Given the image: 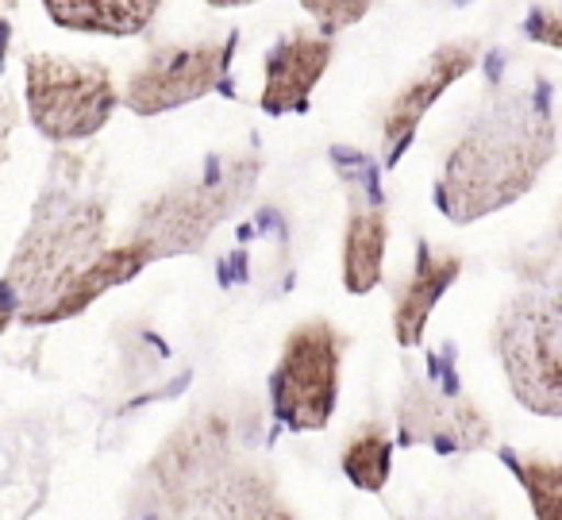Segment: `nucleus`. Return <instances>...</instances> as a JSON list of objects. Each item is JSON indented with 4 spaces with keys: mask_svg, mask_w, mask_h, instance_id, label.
Listing matches in <instances>:
<instances>
[{
    "mask_svg": "<svg viewBox=\"0 0 562 520\" xmlns=\"http://www.w3.org/2000/svg\"><path fill=\"white\" fill-rule=\"evenodd\" d=\"M554 158V120L547 89L516 86L493 93L454 143L436 181V204L451 224H470L508 209L539 181Z\"/></svg>",
    "mask_w": 562,
    "mask_h": 520,
    "instance_id": "nucleus-1",
    "label": "nucleus"
},
{
    "mask_svg": "<svg viewBox=\"0 0 562 520\" xmlns=\"http://www.w3.org/2000/svg\"><path fill=\"white\" fill-rule=\"evenodd\" d=\"M104 247L109 212L89 178H81V163H74L66 178L50 174V186L35 201L32 224L4 274L0 301L24 324H43L50 305L78 281L93 258H101Z\"/></svg>",
    "mask_w": 562,
    "mask_h": 520,
    "instance_id": "nucleus-2",
    "label": "nucleus"
},
{
    "mask_svg": "<svg viewBox=\"0 0 562 520\" xmlns=\"http://www.w3.org/2000/svg\"><path fill=\"white\" fill-rule=\"evenodd\" d=\"M220 424H189L158 451L147 520H293L258 466L227 455Z\"/></svg>",
    "mask_w": 562,
    "mask_h": 520,
    "instance_id": "nucleus-3",
    "label": "nucleus"
},
{
    "mask_svg": "<svg viewBox=\"0 0 562 520\" xmlns=\"http://www.w3.org/2000/svg\"><path fill=\"white\" fill-rule=\"evenodd\" d=\"M255 174L258 158L250 155L212 158L196 178L178 181V186L162 189L150 204H143L132 240L143 243L150 258L196 251L247 197Z\"/></svg>",
    "mask_w": 562,
    "mask_h": 520,
    "instance_id": "nucleus-4",
    "label": "nucleus"
},
{
    "mask_svg": "<svg viewBox=\"0 0 562 520\" xmlns=\"http://www.w3.org/2000/svg\"><path fill=\"white\" fill-rule=\"evenodd\" d=\"M562 317L554 289H528L513 297L493 324V351L508 374L516 401L539 417L562 412Z\"/></svg>",
    "mask_w": 562,
    "mask_h": 520,
    "instance_id": "nucleus-5",
    "label": "nucleus"
},
{
    "mask_svg": "<svg viewBox=\"0 0 562 520\" xmlns=\"http://www.w3.org/2000/svg\"><path fill=\"white\" fill-rule=\"evenodd\" d=\"M27 117L47 140L78 143L97 135L120 104L109 66L74 63L63 55H27L24 63Z\"/></svg>",
    "mask_w": 562,
    "mask_h": 520,
    "instance_id": "nucleus-6",
    "label": "nucleus"
},
{
    "mask_svg": "<svg viewBox=\"0 0 562 520\" xmlns=\"http://www.w3.org/2000/svg\"><path fill=\"white\" fill-rule=\"evenodd\" d=\"M344 335L331 320H305L281 343L270 374L273 417L290 432H324L336 412Z\"/></svg>",
    "mask_w": 562,
    "mask_h": 520,
    "instance_id": "nucleus-7",
    "label": "nucleus"
},
{
    "mask_svg": "<svg viewBox=\"0 0 562 520\" xmlns=\"http://www.w3.org/2000/svg\"><path fill=\"white\" fill-rule=\"evenodd\" d=\"M397 432L405 447H431L439 455L482 451L493 435L490 417L470 394L439 378H413L397 401Z\"/></svg>",
    "mask_w": 562,
    "mask_h": 520,
    "instance_id": "nucleus-8",
    "label": "nucleus"
},
{
    "mask_svg": "<svg viewBox=\"0 0 562 520\" xmlns=\"http://www.w3.org/2000/svg\"><path fill=\"white\" fill-rule=\"evenodd\" d=\"M227 43H173L147 55V63L127 78L124 104L135 117H162L170 109H181L189 101H201L204 93L220 86L232 63Z\"/></svg>",
    "mask_w": 562,
    "mask_h": 520,
    "instance_id": "nucleus-9",
    "label": "nucleus"
},
{
    "mask_svg": "<svg viewBox=\"0 0 562 520\" xmlns=\"http://www.w3.org/2000/svg\"><path fill=\"white\" fill-rule=\"evenodd\" d=\"M477 40H454V43H443L439 51H431L428 66L401 89L397 97L390 101L385 109V120H382V140H385V163H397L405 155V147L413 143L416 128L420 120L428 117V109L454 86L462 81L477 63Z\"/></svg>",
    "mask_w": 562,
    "mask_h": 520,
    "instance_id": "nucleus-10",
    "label": "nucleus"
},
{
    "mask_svg": "<svg viewBox=\"0 0 562 520\" xmlns=\"http://www.w3.org/2000/svg\"><path fill=\"white\" fill-rule=\"evenodd\" d=\"M328 35L313 32H290L278 47L266 55V81H262V112L266 117H290V112H305L313 89L331 66Z\"/></svg>",
    "mask_w": 562,
    "mask_h": 520,
    "instance_id": "nucleus-11",
    "label": "nucleus"
},
{
    "mask_svg": "<svg viewBox=\"0 0 562 520\" xmlns=\"http://www.w3.org/2000/svg\"><path fill=\"white\" fill-rule=\"evenodd\" d=\"M459 274H462L459 255H436L428 243L416 247V266L405 286L397 289V301H393V335H397L401 347H416L424 340L431 309L454 286Z\"/></svg>",
    "mask_w": 562,
    "mask_h": 520,
    "instance_id": "nucleus-12",
    "label": "nucleus"
},
{
    "mask_svg": "<svg viewBox=\"0 0 562 520\" xmlns=\"http://www.w3.org/2000/svg\"><path fill=\"white\" fill-rule=\"evenodd\" d=\"M147 263H155V258H150L147 247L135 243V240L116 243V247H104L101 258H93V263L78 274V281H74V286L66 289L55 305H50L47 317H43V324H58V320H70V317H78V312H86L101 294H109V289L124 286V281H132V278H139V274L147 270Z\"/></svg>",
    "mask_w": 562,
    "mask_h": 520,
    "instance_id": "nucleus-13",
    "label": "nucleus"
},
{
    "mask_svg": "<svg viewBox=\"0 0 562 520\" xmlns=\"http://www.w3.org/2000/svg\"><path fill=\"white\" fill-rule=\"evenodd\" d=\"M162 0H43L47 16L66 32L139 35L155 20Z\"/></svg>",
    "mask_w": 562,
    "mask_h": 520,
    "instance_id": "nucleus-14",
    "label": "nucleus"
},
{
    "mask_svg": "<svg viewBox=\"0 0 562 520\" xmlns=\"http://www.w3.org/2000/svg\"><path fill=\"white\" fill-rule=\"evenodd\" d=\"M390 217L382 204H359L344 232V286L347 294H370L382 281Z\"/></svg>",
    "mask_w": 562,
    "mask_h": 520,
    "instance_id": "nucleus-15",
    "label": "nucleus"
},
{
    "mask_svg": "<svg viewBox=\"0 0 562 520\" xmlns=\"http://www.w3.org/2000/svg\"><path fill=\"white\" fill-rule=\"evenodd\" d=\"M393 471V440L382 424H359L344 447V474L362 494H382Z\"/></svg>",
    "mask_w": 562,
    "mask_h": 520,
    "instance_id": "nucleus-16",
    "label": "nucleus"
},
{
    "mask_svg": "<svg viewBox=\"0 0 562 520\" xmlns=\"http://www.w3.org/2000/svg\"><path fill=\"white\" fill-rule=\"evenodd\" d=\"M505 466L516 474V482L528 494L536 520H559V505H562V466L554 458H539V455H516V451H501Z\"/></svg>",
    "mask_w": 562,
    "mask_h": 520,
    "instance_id": "nucleus-17",
    "label": "nucleus"
},
{
    "mask_svg": "<svg viewBox=\"0 0 562 520\" xmlns=\"http://www.w3.org/2000/svg\"><path fill=\"white\" fill-rule=\"evenodd\" d=\"M374 0H301V9L321 24V32H344V27H355L362 16L370 12Z\"/></svg>",
    "mask_w": 562,
    "mask_h": 520,
    "instance_id": "nucleus-18",
    "label": "nucleus"
},
{
    "mask_svg": "<svg viewBox=\"0 0 562 520\" xmlns=\"http://www.w3.org/2000/svg\"><path fill=\"white\" fill-rule=\"evenodd\" d=\"M528 32L536 35V40H543L547 47H559V43H562L559 16H554V12H536V16H531V24H528Z\"/></svg>",
    "mask_w": 562,
    "mask_h": 520,
    "instance_id": "nucleus-19",
    "label": "nucleus"
},
{
    "mask_svg": "<svg viewBox=\"0 0 562 520\" xmlns=\"http://www.w3.org/2000/svg\"><path fill=\"white\" fill-rule=\"evenodd\" d=\"M9 140H12V104L0 97V166L9 158Z\"/></svg>",
    "mask_w": 562,
    "mask_h": 520,
    "instance_id": "nucleus-20",
    "label": "nucleus"
},
{
    "mask_svg": "<svg viewBox=\"0 0 562 520\" xmlns=\"http://www.w3.org/2000/svg\"><path fill=\"white\" fill-rule=\"evenodd\" d=\"M212 9H239V4H255V0H209Z\"/></svg>",
    "mask_w": 562,
    "mask_h": 520,
    "instance_id": "nucleus-21",
    "label": "nucleus"
},
{
    "mask_svg": "<svg viewBox=\"0 0 562 520\" xmlns=\"http://www.w3.org/2000/svg\"><path fill=\"white\" fill-rule=\"evenodd\" d=\"M12 320H16V317H12V309H9V305H4V301H0V332H9Z\"/></svg>",
    "mask_w": 562,
    "mask_h": 520,
    "instance_id": "nucleus-22",
    "label": "nucleus"
},
{
    "mask_svg": "<svg viewBox=\"0 0 562 520\" xmlns=\"http://www.w3.org/2000/svg\"><path fill=\"white\" fill-rule=\"evenodd\" d=\"M436 520H485V517H436Z\"/></svg>",
    "mask_w": 562,
    "mask_h": 520,
    "instance_id": "nucleus-23",
    "label": "nucleus"
}]
</instances>
